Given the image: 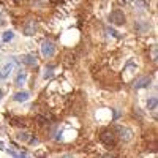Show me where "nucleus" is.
Wrapping results in <instances>:
<instances>
[{
  "label": "nucleus",
  "instance_id": "obj_3",
  "mask_svg": "<svg viewBox=\"0 0 158 158\" xmlns=\"http://www.w3.org/2000/svg\"><path fill=\"white\" fill-rule=\"evenodd\" d=\"M100 139H101V142H103L104 146H108V147H114L115 144H117V136H115L112 131H109V130L101 133Z\"/></svg>",
  "mask_w": 158,
  "mask_h": 158
},
{
  "label": "nucleus",
  "instance_id": "obj_15",
  "mask_svg": "<svg viewBox=\"0 0 158 158\" xmlns=\"http://www.w3.org/2000/svg\"><path fill=\"white\" fill-rule=\"evenodd\" d=\"M108 32H109V33H111V35H112V36H117V38H119V36H120V33H119V32H115L114 29H111V27H109V29H108Z\"/></svg>",
  "mask_w": 158,
  "mask_h": 158
},
{
  "label": "nucleus",
  "instance_id": "obj_16",
  "mask_svg": "<svg viewBox=\"0 0 158 158\" xmlns=\"http://www.w3.org/2000/svg\"><path fill=\"white\" fill-rule=\"evenodd\" d=\"M7 150H8V153H10V155H13V157H17V155H19V153H16L14 150H13V149H7Z\"/></svg>",
  "mask_w": 158,
  "mask_h": 158
},
{
  "label": "nucleus",
  "instance_id": "obj_19",
  "mask_svg": "<svg viewBox=\"0 0 158 158\" xmlns=\"http://www.w3.org/2000/svg\"><path fill=\"white\" fill-rule=\"evenodd\" d=\"M125 2H131V0H125Z\"/></svg>",
  "mask_w": 158,
  "mask_h": 158
},
{
  "label": "nucleus",
  "instance_id": "obj_12",
  "mask_svg": "<svg viewBox=\"0 0 158 158\" xmlns=\"http://www.w3.org/2000/svg\"><path fill=\"white\" fill-rule=\"evenodd\" d=\"M30 136H32L30 133H27V131H21L19 134H17V139H19V141H22V142H29V141H30Z\"/></svg>",
  "mask_w": 158,
  "mask_h": 158
},
{
  "label": "nucleus",
  "instance_id": "obj_4",
  "mask_svg": "<svg viewBox=\"0 0 158 158\" xmlns=\"http://www.w3.org/2000/svg\"><path fill=\"white\" fill-rule=\"evenodd\" d=\"M55 52V46L52 41H49V40H44L43 43H41V54H43V57L46 59H51L54 55Z\"/></svg>",
  "mask_w": 158,
  "mask_h": 158
},
{
  "label": "nucleus",
  "instance_id": "obj_10",
  "mask_svg": "<svg viewBox=\"0 0 158 158\" xmlns=\"http://www.w3.org/2000/svg\"><path fill=\"white\" fill-rule=\"evenodd\" d=\"M25 79H27V73H25V71H19V74H17V78H16V82H14V84H16L17 87H21V86L25 82Z\"/></svg>",
  "mask_w": 158,
  "mask_h": 158
},
{
  "label": "nucleus",
  "instance_id": "obj_13",
  "mask_svg": "<svg viewBox=\"0 0 158 158\" xmlns=\"http://www.w3.org/2000/svg\"><path fill=\"white\" fill-rule=\"evenodd\" d=\"M147 108H149V111H155V108H157V98L155 96L147 100Z\"/></svg>",
  "mask_w": 158,
  "mask_h": 158
},
{
  "label": "nucleus",
  "instance_id": "obj_8",
  "mask_svg": "<svg viewBox=\"0 0 158 158\" xmlns=\"http://www.w3.org/2000/svg\"><path fill=\"white\" fill-rule=\"evenodd\" d=\"M22 60V63H25V65H36V57L33 54H24L21 57Z\"/></svg>",
  "mask_w": 158,
  "mask_h": 158
},
{
  "label": "nucleus",
  "instance_id": "obj_14",
  "mask_svg": "<svg viewBox=\"0 0 158 158\" xmlns=\"http://www.w3.org/2000/svg\"><path fill=\"white\" fill-rule=\"evenodd\" d=\"M52 67H49V68H46V73H44V79H51L52 78Z\"/></svg>",
  "mask_w": 158,
  "mask_h": 158
},
{
  "label": "nucleus",
  "instance_id": "obj_17",
  "mask_svg": "<svg viewBox=\"0 0 158 158\" xmlns=\"http://www.w3.org/2000/svg\"><path fill=\"white\" fill-rule=\"evenodd\" d=\"M3 24H5V22H3V19H2V17H0V25H3Z\"/></svg>",
  "mask_w": 158,
  "mask_h": 158
},
{
  "label": "nucleus",
  "instance_id": "obj_9",
  "mask_svg": "<svg viewBox=\"0 0 158 158\" xmlns=\"http://www.w3.org/2000/svg\"><path fill=\"white\" fill-rule=\"evenodd\" d=\"M29 96H30V93H29L27 90L17 92V93L14 95V101H17V103H22V101H27V100H29Z\"/></svg>",
  "mask_w": 158,
  "mask_h": 158
},
{
  "label": "nucleus",
  "instance_id": "obj_6",
  "mask_svg": "<svg viewBox=\"0 0 158 158\" xmlns=\"http://www.w3.org/2000/svg\"><path fill=\"white\" fill-rule=\"evenodd\" d=\"M150 82H152L150 76H141V78H138L136 81H134L133 87H134L136 90H139V89H146V87L150 86Z\"/></svg>",
  "mask_w": 158,
  "mask_h": 158
},
{
  "label": "nucleus",
  "instance_id": "obj_7",
  "mask_svg": "<svg viewBox=\"0 0 158 158\" xmlns=\"http://www.w3.org/2000/svg\"><path fill=\"white\" fill-rule=\"evenodd\" d=\"M35 30H36V21L35 19H29L24 24V27H22V32H24V35H27V36L35 35Z\"/></svg>",
  "mask_w": 158,
  "mask_h": 158
},
{
  "label": "nucleus",
  "instance_id": "obj_5",
  "mask_svg": "<svg viewBox=\"0 0 158 158\" xmlns=\"http://www.w3.org/2000/svg\"><path fill=\"white\" fill-rule=\"evenodd\" d=\"M109 19H111V22H112V24H115V25H123V24H125V21H127V17H125L123 11L114 10L112 13H111Z\"/></svg>",
  "mask_w": 158,
  "mask_h": 158
},
{
  "label": "nucleus",
  "instance_id": "obj_2",
  "mask_svg": "<svg viewBox=\"0 0 158 158\" xmlns=\"http://www.w3.org/2000/svg\"><path fill=\"white\" fill-rule=\"evenodd\" d=\"M14 68H16V62H14V60H8V62L0 68V79H2V81L8 79V78H10V74L14 71Z\"/></svg>",
  "mask_w": 158,
  "mask_h": 158
},
{
  "label": "nucleus",
  "instance_id": "obj_11",
  "mask_svg": "<svg viewBox=\"0 0 158 158\" xmlns=\"http://www.w3.org/2000/svg\"><path fill=\"white\" fill-rule=\"evenodd\" d=\"M14 38V33H13L11 30H7L5 33L2 35V40H3V43H10V41Z\"/></svg>",
  "mask_w": 158,
  "mask_h": 158
},
{
  "label": "nucleus",
  "instance_id": "obj_18",
  "mask_svg": "<svg viewBox=\"0 0 158 158\" xmlns=\"http://www.w3.org/2000/svg\"><path fill=\"white\" fill-rule=\"evenodd\" d=\"M2 96H3V92H2V90H0V100H2Z\"/></svg>",
  "mask_w": 158,
  "mask_h": 158
},
{
  "label": "nucleus",
  "instance_id": "obj_1",
  "mask_svg": "<svg viewBox=\"0 0 158 158\" xmlns=\"http://www.w3.org/2000/svg\"><path fill=\"white\" fill-rule=\"evenodd\" d=\"M115 136H119L122 141H125V142H130L133 139V131L130 128H127V127H122V125H115Z\"/></svg>",
  "mask_w": 158,
  "mask_h": 158
}]
</instances>
